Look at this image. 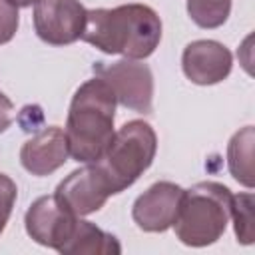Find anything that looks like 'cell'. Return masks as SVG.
<instances>
[{
  "mask_svg": "<svg viewBox=\"0 0 255 255\" xmlns=\"http://www.w3.org/2000/svg\"><path fill=\"white\" fill-rule=\"evenodd\" d=\"M18 8L8 0H0V44H8L18 30Z\"/></svg>",
  "mask_w": 255,
  "mask_h": 255,
  "instance_id": "cell-17",
  "label": "cell"
},
{
  "mask_svg": "<svg viewBox=\"0 0 255 255\" xmlns=\"http://www.w3.org/2000/svg\"><path fill=\"white\" fill-rule=\"evenodd\" d=\"M16 197H18L16 183L6 173H0V233L4 231V227H6V223L12 215Z\"/></svg>",
  "mask_w": 255,
  "mask_h": 255,
  "instance_id": "cell-16",
  "label": "cell"
},
{
  "mask_svg": "<svg viewBox=\"0 0 255 255\" xmlns=\"http://www.w3.org/2000/svg\"><path fill=\"white\" fill-rule=\"evenodd\" d=\"M229 217L233 219L237 241L243 245H251L255 239L253 229V193H237L231 195Z\"/></svg>",
  "mask_w": 255,
  "mask_h": 255,
  "instance_id": "cell-15",
  "label": "cell"
},
{
  "mask_svg": "<svg viewBox=\"0 0 255 255\" xmlns=\"http://www.w3.org/2000/svg\"><path fill=\"white\" fill-rule=\"evenodd\" d=\"M181 68L187 80L197 86H213L223 82L233 68L231 52L215 40L189 42L181 54Z\"/></svg>",
  "mask_w": 255,
  "mask_h": 255,
  "instance_id": "cell-10",
  "label": "cell"
},
{
  "mask_svg": "<svg viewBox=\"0 0 255 255\" xmlns=\"http://www.w3.org/2000/svg\"><path fill=\"white\" fill-rule=\"evenodd\" d=\"M82 40L106 54H122L143 60L155 52L161 40V20L145 4H122L86 12Z\"/></svg>",
  "mask_w": 255,
  "mask_h": 255,
  "instance_id": "cell-1",
  "label": "cell"
},
{
  "mask_svg": "<svg viewBox=\"0 0 255 255\" xmlns=\"http://www.w3.org/2000/svg\"><path fill=\"white\" fill-rule=\"evenodd\" d=\"M12 120H14V106L8 100V96L0 92V133L10 128Z\"/></svg>",
  "mask_w": 255,
  "mask_h": 255,
  "instance_id": "cell-18",
  "label": "cell"
},
{
  "mask_svg": "<svg viewBox=\"0 0 255 255\" xmlns=\"http://www.w3.org/2000/svg\"><path fill=\"white\" fill-rule=\"evenodd\" d=\"M231 0H187V14L199 28H219L227 22Z\"/></svg>",
  "mask_w": 255,
  "mask_h": 255,
  "instance_id": "cell-14",
  "label": "cell"
},
{
  "mask_svg": "<svg viewBox=\"0 0 255 255\" xmlns=\"http://www.w3.org/2000/svg\"><path fill=\"white\" fill-rule=\"evenodd\" d=\"M155 151L157 135L143 120H131L114 131L108 149L98 161H94L110 189V195L122 193L133 185L153 163Z\"/></svg>",
  "mask_w": 255,
  "mask_h": 255,
  "instance_id": "cell-4",
  "label": "cell"
},
{
  "mask_svg": "<svg viewBox=\"0 0 255 255\" xmlns=\"http://www.w3.org/2000/svg\"><path fill=\"white\" fill-rule=\"evenodd\" d=\"M116 96L102 78L84 82L68 110L66 139L70 155L82 163L98 161L114 137Z\"/></svg>",
  "mask_w": 255,
  "mask_h": 255,
  "instance_id": "cell-2",
  "label": "cell"
},
{
  "mask_svg": "<svg viewBox=\"0 0 255 255\" xmlns=\"http://www.w3.org/2000/svg\"><path fill=\"white\" fill-rule=\"evenodd\" d=\"M58 251L64 255H120L122 245L112 233H106L92 221L78 217L70 239Z\"/></svg>",
  "mask_w": 255,
  "mask_h": 255,
  "instance_id": "cell-12",
  "label": "cell"
},
{
  "mask_svg": "<svg viewBox=\"0 0 255 255\" xmlns=\"http://www.w3.org/2000/svg\"><path fill=\"white\" fill-rule=\"evenodd\" d=\"M70 157L66 131L60 126H48L24 141L20 161L32 175L44 177L60 169Z\"/></svg>",
  "mask_w": 255,
  "mask_h": 255,
  "instance_id": "cell-11",
  "label": "cell"
},
{
  "mask_svg": "<svg viewBox=\"0 0 255 255\" xmlns=\"http://www.w3.org/2000/svg\"><path fill=\"white\" fill-rule=\"evenodd\" d=\"M231 189L217 181H199L183 189L173 229L177 239L189 247L215 243L229 221Z\"/></svg>",
  "mask_w": 255,
  "mask_h": 255,
  "instance_id": "cell-3",
  "label": "cell"
},
{
  "mask_svg": "<svg viewBox=\"0 0 255 255\" xmlns=\"http://www.w3.org/2000/svg\"><path fill=\"white\" fill-rule=\"evenodd\" d=\"M54 195L74 215L84 217L104 207L110 197V189L96 163H86L84 167L74 169L66 179H62Z\"/></svg>",
  "mask_w": 255,
  "mask_h": 255,
  "instance_id": "cell-8",
  "label": "cell"
},
{
  "mask_svg": "<svg viewBox=\"0 0 255 255\" xmlns=\"http://www.w3.org/2000/svg\"><path fill=\"white\" fill-rule=\"evenodd\" d=\"M253 143L255 131L253 126H245L243 129L235 131L227 143V167L229 173L245 187L255 185L253 177Z\"/></svg>",
  "mask_w": 255,
  "mask_h": 255,
  "instance_id": "cell-13",
  "label": "cell"
},
{
  "mask_svg": "<svg viewBox=\"0 0 255 255\" xmlns=\"http://www.w3.org/2000/svg\"><path fill=\"white\" fill-rule=\"evenodd\" d=\"M10 4H14L16 8H28V6H32V4H36V2H40V0H8Z\"/></svg>",
  "mask_w": 255,
  "mask_h": 255,
  "instance_id": "cell-19",
  "label": "cell"
},
{
  "mask_svg": "<svg viewBox=\"0 0 255 255\" xmlns=\"http://www.w3.org/2000/svg\"><path fill=\"white\" fill-rule=\"evenodd\" d=\"M94 74L114 92L118 104L139 114H149L153 106V74L147 64L124 58L112 64L96 62Z\"/></svg>",
  "mask_w": 255,
  "mask_h": 255,
  "instance_id": "cell-5",
  "label": "cell"
},
{
  "mask_svg": "<svg viewBox=\"0 0 255 255\" xmlns=\"http://www.w3.org/2000/svg\"><path fill=\"white\" fill-rule=\"evenodd\" d=\"M183 187L171 181H157L147 191H143L131 207V217L135 225L147 233L167 231L179 211Z\"/></svg>",
  "mask_w": 255,
  "mask_h": 255,
  "instance_id": "cell-9",
  "label": "cell"
},
{
  "mask_svg": "<svg viewBox=\"0 0 255 255\" xmlns=\"http://www.w3.org/2000/svg\"><path fill=\"white\" fill-rule=\"evenodd\" d=\"M78 215L64 207L56 195L38 197L26 211L24 225L26 233L40 245L60 249L72 235Z\"/></svg>",
  "mask_w": 255,
  "mask_h": 255,
  "instance_id": "cell-7",
  "label": "cell"
},
{
  "mask_svg": "<svg viewBox=\"0 0 255 255\" xmlns=\"http://www.w3.org/2000/svg\"><path fill=\"white\" fill-rule=\"evenodd\" d=\"M86 12L80 0H40L34 4L36 34L52 46L74 44L82 38Z\"/></svg>",
  "mask_w": 255,
  "mask_h": 255,
  "instance_id": "cell-6",
  "label": "cell"
}]
</instances>
